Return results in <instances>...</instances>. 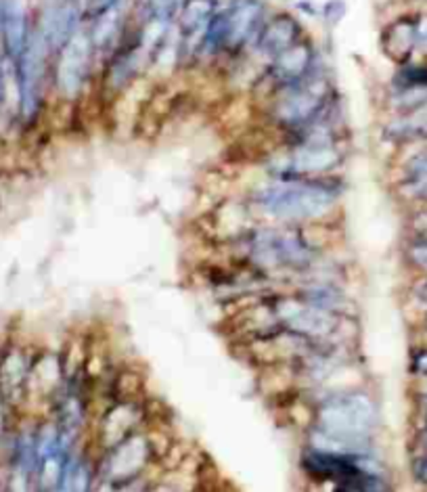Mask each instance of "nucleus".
Returning a JSON list of instances; mask_svg holds the SVG:
<instances>
[{
  "label": "nucleus",
  "instance_id": "a211bd4d",
  "mask_svg": "<svg viewBox=\"0 0 427 492\" xmlns=\"http://www.w3.org/2000/svg\"><path fill=\"white\" fill-rule=\"evenodd\" d=\"M402 260L417 277H427V237H411L402 248Z\"/></svg>",
  "mask_w": 427,
  "mask_h": 492
},
{
  "label": "nucleus",
  "instance_id": "aec40b11",
  "mask_svg": "<svg viewBox=\"0 0 427 492\" xmlns=\"http://www.w3.org/2000/svg\"><path fill=\"white\" fill-rule=\"evenodd\" d=\"M427 84V65L421 63H405L394 76L392 88H405V86H421Z\"/></svg>",
  "mask_w": 427,
  "mask_h": 492
},
{
  "label": "nucleus",
  "instance_id": "39448f33",
  "mask_svg": "<svg viewBox=\"0 0 427 492\" xmlns=\"http://www.w3.org/2000/svg\"><path fill=\"white\" fill-rule=\"evenodd\" d=\"M155 463L160 457L147 425L97 453L99 480L116 488L147 480Z\"/></svg>",
  "mask_w": 427,
  "mask_h": 492
},
{
  "label": "nucleus",
  "instance_id": "b1692460",
  "mask_svg": "<svg viewBox=\"0 0 427 492\" xmlns=\"http://www.w3.org/2000/svg\"><path fill=\"white\" fill-rule=\"evenodd\" d=\"M411 304L421 312L427 310V277H417L413 281L411 290H408Z\"/></svg>",
  "mask_w": 427,
  "mask_h": 492
},
{
  "label": "nucleus",
  "instance_id": "a878e982",
  "mask_svg": "<svg viewBox=\"0 0 427 492\" xmlns=\"http://www.w3.org/2000/svg\"><path fill=\"white\" fill-rule=\"evenodd\" d=\"M4 101V76H3V68H0V105Z\"/></svg>",
  "mask_w": 427,
  "mask_h": 492
},
{
  "label": "nucleus",
  "instance_id": "cd10ccee",
  "mask_svg": "<svg viewBox=\"0 0 427 492\" xmlns=\"http://www.w3.org/2000/svg\"><path fill=\"white\" fill-rule=\"evenodd\" d=\"M0 492H4V490H0Z\"/></svg>",
  "mask_w": 427,
  "mask_h": 492
},
{
  "label": "nucleus",
  "instance_id": "6e6552de",
  "mask_svg": "<svg viewBox=\"0 0 427 492\" xmlns=\"http://www.w3.org/2000/svg\"><path fill=\"white\" fill-rule=\"evenodd\" d=\"M216 13H218V0H183L174 21L178 62H191L201 55L203 40Z\"/></svg>",
  "mask_w": 427,
  "mask_h": 492
},
{
  "label": "nucleus",
  "instance_id": "f257e3e1",
  "mask_svg": "<svg viewBox=\"0 0 427 492\" xmlns=\"http://www.w3.org/2000/svg\"><path fill=\"white\" fill-rule=\"evenodd\" d=\"M318 229L323 226L251 222L226 239V258L260 273L276 287H287L310 275L333 251L316 235Z\"/></svg>",
  "mask_w": 427,
  "mask_h": 492
},
{
  "label": "nucleus",
  "instance_id": "423d86ee",
  "mask_svg": "<svg viewBox=\"0 0 427 492\" xmlns=\"http://www.w3.org/2000/svg\"><path fill=\"white\" fill-rule=\"evenodd\" d=\"M46 57H49V49L42 42L38 29H32L26 49L15 62L20 116L23 122H32L42 107L46 82Z\"/></svg>",
  "mask_w": 427,
  "mask_h": 492
},
{
  "label": "nucleus",
  "instance_id": "20e7f679",
  "mask_svg": "<svg viewBox=\"0 0 427 492\" xmlns=\"http://www.w3.org/2000/svg\"><path fill=\"white\" fill-rule=\"evenodd\" d=\"M267 3L264 0H228L225 9H218L209 23L201 55L243 51L254 45L262 23L267 21Z\"/></svg>",
  "mask_w": 427,
  "mask_h": 492
},
{
  "label": "nucleus",
  "instance_id": "4468645a",
  "mask_svg": "<svg viewBox=\"0 0 427 492\" xmlns=\"http://www.w3.org/2000/svg\"><path fill=\"white\" fill-rule=\"evenodd\" d=\"M0 32H3V49L7 53L11 62H17L26 49L32 28L28 23L26 9L20 0H4L3 3V23H0Z\"/></svg>",
  "mask_w": 427,
  "mask_h": 492
},
{
  "label": "nucleus",
  "instance_id": "bb28decb",
  "mask_svg": "<svg viewBox=\"0 0 427 492\" xmlns=\"http://www.w3.org/2000/svg\"><path fill=\"white\" fill-rule=\"evenodd\" d=\"M3 3L4 0H0V23H3Z\"/></svg>",
  "mask_w": 427,
  "mask_h": 492
},
{
  "label": "nucleus",
  "instance_id": "f03ea898",
  "mask_svg": "<svg viewBox=\"0 0 427 492\" xmlns=\"http://www.w3.org/2000/svg\"><path fill=\"white\" fill-rule=\"evenodd\" d=\"M340 176H268L250 191L245 208L254 222L292 226H329L344 200Z\"/></svg>",
  "mask_w": 427,
  "mask_h": 492
},
{
  "label": "nucleus",
  "instance_id": "4be33fe9",
  "mask_svg": "<svg viewBox=\"0 0 427 492\" xmlns=\"http://www.w3.org/2000/svg\"><path fill=\"white\" fill-rule=\"evenodd\" d=\"M413 20V55L427 57V13L411 15Z\"/></svg>",
  "mask_w": 427,
  "mask_h": 492
},
{
  "label": "nucleus",
  "instance_id": "412c9836",
  "mask_svg": "<svg viewBox=\"0 0 427 492\" xmlns=\"http://www.w3.org/2000/svg\"><path fill=\"white\" fill-rule=\"evenodd\" d=\"M128 0H84V17L82 21H90L94 17H101L111 11H122L126 9Z\"/></svg>",
  "mask_w": 427,
  "mask_h": 492
},
{
  "label": "nucleus",
  "instance_id": "2eb2a0df",
  "mask_svg": "<svg viewBox=\"0 0 427 492\" xmlns=\"http://www.w3.org/2000/svg\"><path fill=\"white\" fill-rule=\"evenodd\" d=\"M383 132H386L388 141L398 143V145L427 141V105L396 113Z\"/></svg>",
  "mask_w": 427,
  "mask_h": 492
},
{
  "label": "nucleus",
  "instance_id": "f3484780",
  "mask_svg": "<svg viewBox=\"0 0 427 492\" xmlns=\"http://www.w3.org/2000/svg\"><path fill=\"white\" fill-rule=\"evenodd\" d=\"M415 145H421V147L402 161L398 187H402V184H415V183L427 181V141L415 143Z\"/></svg>",
  "mask_w": 427,
  "mask_h": 492
},
{
  "label": "nucleus",
  "instance_id": "7ed1b4c3",
  "mask_svg": "<svg viewBox=\"0 0 427 492\" xmlns=\"http://www.w3.org/2000/svg\"><path fill=\"white\" fill-rule=\"evenodd\" d=\"M331 113V88L321 74L306 82L281 88L279 99L273 105V122L283 132L293 136L321 124H333Z\"/></svg>",
  "mask_w": 427,
  "mask_h": 492
},
{
  "label": "nucleus",
  "instance_id": "1a4fd4ad",
  "mask_svg": "<svg viewBox=\"0 0 427 492\" xmlns=\"http://www.w3.org/2000/svg\"><path fill=\"white\" fill-rule=\"evenodd\" d=\"M285 290L296 293L300 299L308 302L324 312L344 319H360V304L354 296L352 285L338 279L310 277L287 285Z\"/></svg>",
  "mask_w": 427,
  "mask_h": 492
},
{
  "label": "nucleus",
  "instance_id": "9d476101",
  "mask_svg": "<svg viewBox=\"0 0 427 492\" xmlns=\"http://www.w3.org/2000/svg\"><path fill=\"white\" fill-rule=\"evenodd\" d=\"M147 425V411L138 398H116L105 406L97 423V436L94 444L97 451L111 447L132 431L143 430ZM94 451V453H97Z\"/></svg>",
  "mask_w": 427,
  "mask_h": 492
},
{
  "label": "nucleus",
  "instance_id": "0eeeda50",
  "mask_svg": "<svg viewBox=\"0 0 427 492\" xmlns=\"http://www.w3.org/2000/svg\"><path fill=\"white\" fill-rule=\"evenodd\" d=\"M94 55L97 53H94L86 28L78 29L57 51L55 84L65 99H76L82 93V88L86 86Z\"/></svg>",
  "mask_w": 427,
  "mask_h": 492
},
{
  "label": "nucleus",
  "instance_id": "6ab92c4d",
  "mask_svg": "<svg viewBox=\"0 0 427 492\" xmlns=\"http://www.w3.org/2000/svg\"><path fill=\"white\" fill-rule=\"evenodd\" d=\"M406 373L413 377L415 381L427 380V341L415 344L406 354Z\"/></svg>",
  "mask_w": 427,
  "mask_h": 492
},
{
  "label": "nucleus",
  "instance_id": "f8f14e48",
  "mask_svg": "<svg viewBox=\"0 0 427 492\" xmlns=\"http://www.w3.org/2000/svg\"><path fill=\"white\" fill-rule=\"evenodd\" d=\"M316 49L306 40H298L290 49L279 53L268 63V78L281 88L306 82L318 74Z\"/></svg>",
  "mask_w": 427,
  "mask_h": 492
},
{
  "label": "nucleus",
  "instance_id": "5701e85b",
  "mask_svg": "<svg viewBox=\"0 0 427 492\" xmlns=\"http://www.w3.org/2000/svg\"><path fill=\"white\" fill-rule=\"evenodd\" d=\"M408 476L413 484L427 488V455H408Z\"/></svg>",
  "mask_w": 427,
  "mask_h": 492
},
{
  "label": "nucleus",
  "instance_id": "dca6fc26",
  "mask_svg": "<svg viewBox=\"0 0 427 492\" xmlns=\"http://www.w3.org/2000/svg\"><path fill=\"white\" fill-rule=\"evenodd\" d=\"M183 0H136L135 17L138 23L143 21H177L178 9Z\"/></svg>",
  "mask_w": 427,
  "mask_h": 492
},
{
  "label": "nucleus",
  "instance_id": "393cba45",
  "mask_svg": "<svg viewBox=\"0 0 427 492\" xmlns=\"http://www.w3.org/2000/svg\"><path fill=\"white\" fill-rule=\"evenodd\" d=\"M408 455H427V428H413Z\"/></svg>",
  "mask_w": 427,
  "mask_h": 492
},
{
  "label": "nucleus",
  "instance_id": "ddd939ff",
  "mask_svg": "<svg viewBox=\"0 0 427 492\" xmlns=\"http://www.w3.org/2000/svg\"><path fill=\"white\" fill-rule=\"evenodd\" d=\"M298 40H302V23H300L298 17H293L292 13H276L267 17L251 46H254L258 55L267 57L270 62L279 53L296 45Z\"/></svg>",
  "mask_w": 427,
  "mask_h": 492
},
{
  "label": "nucleus",
  "instance_id": "9b49d317",
  "mask_svg": "<svg viewBox=\"0 0 427 492\" xmlns=\"http://www.w3.org/2000/svg\"><path fill=\"white\" fill-rule=\"evenodd\" d=\"M84 0H46L38 34L49 53H57L82 28Z\"/></svg>",
  "mask_w": 427,
  "mask_h": 492
}]
</instances>
